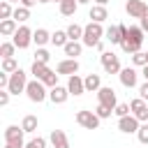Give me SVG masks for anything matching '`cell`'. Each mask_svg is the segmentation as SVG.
<instances>
[{"mask_svg": "<svg viewBox=\"0 0 148 148\" xmlns=\"http://www.w3.org/2000/svg\"><path fill=\"white\" fill-rule=\"evenodd\" d=\"M62 51H65V56H69V58L76 60V56H81V51H83V44L81 42H67L62 46Z\"/></svg>", "mask_w": 148, "mask_h": 148, "instance_id": "23", "label": "cell"}, {"mask_svg": "<svg viewBox=\"0 0 148 148\" xmlns=\"http://www.w3.org/2000/svg\"><path fill=\"white\" fill-rule=\"evenodd\" d=\"M83 83H86V92H97V90L102 88V79H99V74H88V76L83 79Z\"/></svg>", "mask_w": 148, "mask_h": 148, "instance_id": "21", "label": "cell"}, {"mask_svg": "<svg viewBox=\"0 0 148 148\" xmlns=\"http://www.w3.org/2000/svg\"><path fill=\"white\" fill-rule=\"evenodd\" d=\"M104 35H106V30L102 28V23L90 21L88 25H83V39H81V44H83V46L95 49V46L102 42V37H104Z\"/></svg>", "mask_w": 148, "mask_h": 148, "instance_id": "1", "label": "cell"}, {"mask_svg": "<svg viewBox=\"0 0 148 148\" xmlns=\"http://www.w3.org/2000/svg\"><path fill=\"white\" fill-rule=\"evenodd\" d=\"M14 16V9H12V2H7V0H2L0 2V18L5 21V18H12Z\"/></svg>", "mask_w": 148, "mask_h": 148, "instance_id": "31", "label": "cell"}, {"mask_svg": "<svg viewBox=\"0 0 148 148\" xmlns=\"http://www.w3.org/2000/svg\"><path fill=\"white\" fill-rule=\"evenodd\" d=\"M132 62H134L136 67H146V65H148V56H146L143 51H139V53L132 56Z\"/></svg>", "mask_w": 148, "mask_h": 148, "instance_id": "34", "label": "cell"}, {"mask_svg": "<svg viewBox=\"0 0 148 148\" xmlns=\"http://www.w3.org/2000/svg\"><path fill=\"white\" fill-rule=\"evenodd\" d=\"M125 30H127V25H111V28H106V35L104 37L111 44H120L123 37H125Z\"/></svg>", "mask_w": 148, "mask_h": 148, "instance_id": "15", "label": "cell"}, {"mask_svg": "<svg viewBox=\"0 0 148 148\" xmlns=\"http://www.w3.org/2000/svg\"><path fill=\"white\" fill-rule=\"evenodd\" d=\"M76 123H79L83 130H97V127H99V116H97L95 111L81 109V111H76Z\"/></svg>", "mask_w": 148, "mask_h": 148, "instance_id": "4", "label": "cell"}, {"mask_svg": "<svg viewBox=\"0 0 148 148\" xmlns=\"http://www.w3.org/2000/svg\"><path fill=\"white\" fill-rule=\"evenodd\" d=\"M130 111H132V109H130V104H118L113 113H116L118 118H125V116H130Z\"/></svg>", "mask_w": 148, "mask_h": 148, "instance_id": "38", "label": "cell"}, {"mask_svg": "<svg viewBox=\"0 0 148 148\" xmlns=\"http://www.w3.org/2000/svg\"><path fill=\"white\" fill-rule=\"evenodd\" d=\"M88 16H90L95 23H104V21L109 18V12H106V7H104V5H92V7H90V12H88Z\"/></svg>", "mask_w": 148, "mask_h": 148, "instance_id": "19", "label": "cell"}, {"mask_svg": "<svg viewBox=\"0 0 148 148\" xmlns=\"http://www.w3.org/2000/svg\"><path fill=\"white\" fill-rule=\"evenodd\" d=\"M9 95H12L9 90H0V106H7L9 104Z\"/></svg>", "mask_w": 148, "mask_h": 148, "instance_id": "39", "label": "cell"}, {"mask_svg": "<svg viewBox=\"0 0 148 148\" xmlns=\"http://www.w3.org/2000/svg\"><path fill=\"white\" fill-rule=\"evenodd\" d=\"M130 109H132V116H136L139 123H148V106H146V99L136 97L130 102Z\"/></svg>", "mask_w": 148, "mask_h": 148, "instance_id": "11", "label": "cell"}, {"mask_svg": "<svg viewBox=\"0 0 148 148\" xmlns=\"http://www.w3.org/2000/svg\"><path fill=\"white\" fill-rule=\"evenodd\" d=\"M67 37H69V42H79V39H83V25H79V23H69V25H67Z\"/></svg>", "mask_w": 148, "mask_h": 148, "instance_id": "25", "label": "cell"}, {"mask_svg": "<svg viewBox=\"0 0 148 148\" xmlns=\"http://www.w3.org/2000/svg\"><path fill=\"white\" fill-rule=\"evenodd\" d=\"M32 42L42 49L46 42H51V32H49V30H44V28H37V30L32 32Z\"/></svg>", "mask_w": 148, "mask_h": 148, "instance_id": "22", "label": "cell"}, {"mask_svg": "<svg viewBox=\"0 0 148 148\" xmlns=\"http://www.w3.org/2000/svg\"><path fill=\"white\" fill-rule=\"evenodd\" d=\"M18 30V25H16V21L14 18H5L2 23H0V32L5 35V37H14V32Z\"/></svg>", "mask_w": 148, "mask_h": 148, "instance_id": "24", "label": "cell"}, {"mask_svg": "<svg viewBox=\"0 0 148 148\" xmlns=\"http://www.w3.org/2000/svg\"><path fill=\"white\" fill-rule=\"evenodd\" d=\"M12 18H14L16 23H25V21L30 18V9H28V7H16V9H14V16H12Z\"/></svg>", "mask_w": 148, "mask_h": 148, "instance_id": "28", "label": "cell"}, {"mask_svg": "<svg viewBox=\"0 0 148 148\" xmlns=\"http://www.w3.org/2000/svg\"><path fill=\"white\" fill-rule=\"evenodd\" d=\"M14 51H16V44H14V42H5V44L0 46V56H2V60H5V58H14Z\"/></svg>", "mask_w": 148, "mask_h": 148, "instance_id": "30", "label": "cell"}, {"mask_svg": "<svg viewBox=\"0 0 148 148\" xmlns=\"http://www.w3.org/2000/svg\"><path fill=\"white\" fill-rule=\"evenodd\" d=\"M67 90H69V95H74V97L83 95V92H86V83H83V79H81L79 74H72V76L67 79Z\"/></svg>", "mask_w": 148, "mask_h": 148, "instance_id": "13", "label": "cell"}, {"mask_svg": "<svg viewBox=\"0 0 148 148\" xmlns=\"http://www.w3.org/2000/svg\"><path fill=\"white\" fill-rule=\"evenodd\" d=\"M136 136H139V141H141V143H146V146H148V123H143V125L139 127Z\"/></svg>", "mask_w": 148, "mask_h": 148, "instance_id": "36", "label": "cell"}, {"mask_svg": "<svg viewBox=\"0 0 148 148\" xmlns=\"http://www.w3.org/2000/svg\"><path fill=\"white\" fill-rule=\"evenodd\" d=\"M21 127H23V132H35L37 130V116H25L23 118V123H21Z\"/></svg>", "mask_w": 148, "mask_h": 148, "instance_id": "29", "label": "cell"}, {"mask_svg": "<svg viewBox=\"0 0 148 148\" xmlns=\"http://www.w3.org/2000/svg\"><path fill=\"white\" fill-rule=\"evenodd\" d=\"M32 32H35V30H30L28 25H21V28L14 32V37H12V42L16 44V49H28L30 42H32Z\"/></svg>", "mask_w": 148, "mask_h": 148, "instance_id": "8", "label": "cell"}, {"mask_svg": "<svg viewBox=\"0 0 148 148\" xmlns=\"http://www.w3.org/2000/svg\"><path fill=\"white\" fill-rule=\"evenodd\" d=\"M146 56H148V51H146Z\"/></svg>", "mask_w": 148, "mask_h": 148, "instance_id": "50", "label": "cell"}, {"mask_svg": "<svg viewBox=\"0 0 148 148\" xmlns=\"http://www.w3.org/2000/svg\"><path fill=\"white\" fill-rule=\"evenodd\" d=\"M139 95H141V99H148V81H143L139 86Z\"/></svg>", "mask_w": 148, "mask_h": 148, "instance_id": "40", "label": "cell"}, {"mask_svg": "<svg viewBox=\"0 0 148 148\" xmlns=\"http://www.w3.org/2000/svg\"><path fill=\"white\" fill-rule=\"evenodd\" d=\"M5 148H16V146H9V143H5Z\"/></svg>", "mask_w": 148, "mask_h": 148, "instance_id": "46", "label": "cell"}, {"mask_svg": "<svg viewBox=\"0 0 148 148\" xmlns=\"http://www.w3.org/2000/svg\"><path fill=\"white\" fill-rule=\"evenodd\" d=\"M25 95H28V99L30 102H44L46 97H49V92H46V86L42 83V81H28V88H25Z\"/></svg>", "mask_w": 148, "mask_h": 148, "instance_id": "3", "label": "cell"}, {"mask_svg": "<svg viewBox=\"0 0 148 148\" xmlns=\"http://www.w3.org/2000/svg\"><path fill=\"white\" fill-rule=\"evenodd\" d=\"M51 2H58V5H60V2H62V0H51Z\"/></svg>", "mask_w": 148, "mask_h": 148, "instance_id": "47", "label": "cell"}, {"mask_svg": "<svg viewBox=\"0 0 148 148\" xmlns=\"http://www.w3.org/2000/svg\"><path fill=\"white\" fill-rule=\"evenodd\" d=\"M76 9H79V2L76 0H62L60 2V14L62 16H74Z\"/></svg>", "mask_w": 148, "mask_h": 148, "instance_id": "26", "label": "cell"}, {"mask_svg": "<svg viewBox=\"0 0 148 148\" xmlns=\"http://www.w3.org/2000/svg\"><path fill=\"white\" fill-rule=\"evenodd\" d=\"M25 88H28V74H25L23 69H16L14 74H9V86H7V90H9L12 95L25 92Z\"/></svg>", "mask_w": 148, "mask_h": 148, "instance_id": "2", "label": "cell"}, {"mask_svg": "<svg viewBox=\"0 0 148 148\" xmlns=\"http://www.w3.org/2000/svg\"><path fill=\"white\" fill-rule=\"evenodd\" d=\"M49 60H51V53H49V51H46L44 46L35 51V62H44V65H46Z\"/></svg>", "mask_w": 148, "mask_h": 148, "instance_id": "33", "label": "cell"}, {"mask_svg": "<svg viewBox=\"0 0 148 148\" xmlns=\"http://www.w3.org/2000/svg\"><path fill=\"white\" fill-rule=\"evenodd\" d=\"M97 99H99V104H104V106L111 109V111H116V106H118L116 90H113L111 86H102V88L97 90Z\"/></svg>", "mask_w": 148, "mask_h": 148, "instance_id": "7", "label": "cell"}, {"mask_svg": "<svg viewBox=\"0 0 148 148\" xmlns=\"http://www.w3.org/2000/svg\"><path fill=\"white\" fill-rule=\"evenodd\" d=\"M25 148H46V139L44 136H35L25 143Z\"/></svg>", "mask_w": 148, "mask_h": 148, "instance_id": "35", "label": "cell"}, {"mask_svg": "<svg viewBox=\"0 0 148 148\" xmlns=\"http://www.w3.org/2000/svg\"><path fill=\"white\" fill-rule=\"evenodd\" d=\"M141 30H143V32H148V14L141 18Z\"/></svg>", "mask_w": 148, "mask_h": 148, "instance_id": "42", "label": "cell"}, {"mask_svg": "<svg viewBox=\"0 0 148 148\" xmlns=\"http://www.w3.org/2000/svg\"><path fill=\"white\" fill-rule=\"evenodd\" d=\"M125 12L132 16V18H143L148 14V5L143 0H127L125 2Z\"/></svg>", "mask_w": 148, "mask_h": 148, "instance_id": "9", "label": "cell"}, {"mask_svg": "<svg viewBox=\"0 0 148 148\" xmlns=\"http://www.w3.org/2000/svg\"><path fill=\"white\" fill-rule=\"evenodd\" d=\"M30 74H32L37 81H44V79L51 74V69H49V65H44V62H32V67H30Z\"/></svg>", "mask_w": 148, "mask_h": 148, "instance_id": "20", "label": "cell"}, {"mask_svg": "<svg viewBox=\"0 0 148 148\" xmlns=\"http://www.w3.org/2000/svg\"><path fill=\"white\" fill-rule=\"evenodd\" d=\"M139 127H141V123H139L136 116H132V113L125 116V118H118V130L125 132V134H136Z\"/></svg>", "mask_w": 148, "mask_h": 148, "instance_id": "10", "label": "cell"}, {"mask_svg": "<svg viewBox=\"0 0 148 148\" xmlns=\"http://www.w3.org/2000/svg\"><path fill=\"white\" fill-rule=\"evenodd\" d=\"M67 97H69L67 86H56V88H51V92H49V99H51L53 104H65Z\"/></svg>", "mask_w": 148, "mask_h": 148, "instance_id": "16", "label": "cell"}, {"mask_svg": "<svg viewBox=\"0 0 148 148\" xmlns=\"http://www.w3.org/2000/svg\"><path fill=\"white\" fill-rule=\"evenodd\" d=\"M37 2H39V0H21V7H28V9H30V7H35Z\"/></svg>", "mask_w": 148, "mask_h": 148, "instance_id": "41", "label": "cell"}, {"mask_svg": "<svg viewBox=\"0 0 148 148\" xmlns=\"http://www.w3.org/2000/svg\"><path fill=\"white\" fill-rule=\"evenodd\" d=\"M143 37H146V32L141 30V25H130L127 30H125V37L123 39H130V42H134V44H143Z\"/></svg>", "mask_w": 148, "mask_h": 148, "instance_id": "18", "label": "cell"}, {"mask_svg": "<svg viewBox=\"0 0 148 148\" xmlns=\"http://www.w3.org/2000/svg\"><path fill=\"white\" fill-rule=\"evenodd\" d=\"M99 62H102V67H104V72L106 74H120V60H118V56L116 53H111V51H104L102 56H99Z\"/></svg>", "mask_w": 148, "mask_h": 148, "instance_id": "6", "label": "cell"}, {"mask_svg": "<svg viewBox=\"0 0 148 148\" xmlns=\"http://www.w3.org/2000/svg\"><path fill=\"white\" fill-rule=\"evenodd\" d=\"M118 76H120V83L125 88H136V83H139V72L134 67H123Z\"/></svg>", "mask_w": 148, "mask_h": 148, "instance_id": "12", "label": "cell"}, {"mask_svg": "<svg viewBox=\"0 0 148 148\" xmlns=\"http://www.w3.org/2000/svg\"><path fill=\"white\" fill-rule=\"evenodd\" d=\"M39 2H51V0H39Z\"/></svg>", "mask_w": 148, "mask_h": 148, "instance_id": "49", "label": "cell"}, {"mask_svg": "<svg viewBox=\"0 0 148 148\" xmlns=\"http://www.w3.org/2000/svg\"><path fill=\"white\" fill-rule=\"evenodd\" d=\"M95 2H97V5H104V7H106V2H109V0H95Z\"/></svg>", "mask_w": 148, "mask_h": 148, "instance_id": "44", "label": "cell"}, {"mask_svg": "<svg viewBox=\"0 0 148 148\" xmlns=\"http://www.w3.org/2000/svg\"><path fill=\"white\" fill-rule=\"evenodd\" d=\"M76 2H79V5H88L90 0H76Z\"/></svg>", "mask_w": 148, "mask_h": 148, "instance_id": "45", "label": "cell"}, {"mask_svg": "<svg viewBox=\"0 0 148 148\" xmlns=\"http://www.w3.org/2000/svg\"><path fill=\"white\" fill-rule=\"evenodd\" d=\"M16 69H21V67L16 65L14 58H5V60H2V72H5V74H14Z\"/></svg>", "mask_w": 148, "mask_h": 148, "instance_id": "32", "label": "cell"}, {"mask_svg": "<svg viewBox=\"0 0 148 148\" xmlns=\"http://www.w3.org/2000/svg\"><path fill=\"white\" fill-rule=\"evenodd\" d=\"M95 113L99 116V120H104V118H109V116H111L113 111H111V109H106L104 104H97V109H95Z\"/></svg>", "mask_w": 148, "mask_h": 148, "instance_id": "37", "label": "cell"}, {"mask_svg": "<svg viewBox=\"0 0 148 148\" xmlns=\"http://www.w3.org/2000/svg\"><path fill=\"white\" fill-rule=\"evenodd\" d=\"M141 74H143V79H146V81H148V65H146V67H143V69H141Z\"/></svg>", "mask_w": 148, "mask_h": 148, "instance_id": "43", "label": "cell"}, {"mask_svg": "<svg viewBox=\"0 0 148 148\" xmlns=\"http://www.w3.org/2000/svg\"><path fill=\"white\" fill-rule=\"evenodd\" d=\"M56 72H58V74H67V76H72V74L79 72V60H74V58L60 60V62L56 65Z\"/></svg>", "mask_w": 148, "mask_h": 148, "instance_id": "14", "label": "cell"}, {"mask_svg": "<svg viewBox=\"0 0 148 148\" xmlns=\"http://www.w3.org/2000/svg\"><path fill=\"white\" fill-rule=\"evenodd\" d=\"M23 127H18V125H9L7 130H5V143H9V146H16V148H25V141H23Z\"/></svg>", "mask_w": 148, "mask_h": 148, "instance_id": "5", "label": "cell"}, {"mask_svg": "<svg viewBox=\"0 0 148 148\" xmlns=\"http://www.w3.org/2000/svg\"><path fill=\"white\" fill-rule=\"evenodd\" d=\"M49 141L53 148H69V141H67V134L62 130H51L49 134Z\"/></svg>", "mask_w": 148, "mask_h": 148, "instance_id": "17", "label": "cell"}, {"mask_svg": "<svg viewBox=\"0 0 148 148\" xmlns=\"http://www.w3.org/2000/svg\"><path fill=\"white\" fill-rule=\"evenodd\" d=\"M7 2H21V0H7Z\"/></svg>", "mask_w": 148, "mask_h": 148, "instance_id": "48", "label": "cell"}, {"mask_svg": "<svg viewBox=\"0 0 148 148\" xmlns=\"http://www.w3.org/2000/svg\"><path fill=\"white\" fill-rule=\"evenodd\" d=\"M67 42H69L67 30H56V32L51 35V44H53V46H65Z\"/></svg>", "mask_w": 148, "mask_h": 148, "instance_id": "27", "label": "cell"}]
</instances>
